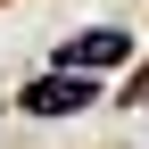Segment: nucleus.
Instances as JSON below:
<instances>
[{"label":"nucleus","mask_w":149,"mask_h":149,"mask_svg":"<svg viewBox=\"0 0 149 149\" xmlns=\"http://www.w3.org/2000/svg\"><path fill=\"white\" fill-rule=\"evenodd\" d=\"M124 58H133V33H116V25H91V33H74V42H58L66 74H100V66H124Z\"/></svg>","instance_id":"obj_2"},{"label":"nucleus","mask_w":149,"mask_h":149,"mask_svg":"<svg viewBox=\"0 0 149 149\" xmlns=\"http://www.w3.org/2000/svg\"><path fill=\"white\" fill-rule=\"evenodd\" d=\"M100 100V83H91V74H66V66H50L42 83H25V116H83V108Z\"/></svg>","instance_id":"obj_1"}]
</instances>
